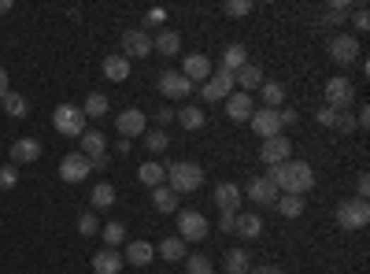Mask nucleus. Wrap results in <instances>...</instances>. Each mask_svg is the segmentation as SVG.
Returning a JSON list of instances; mask_svg holds the SVG:
<instances>
[{"mask_svg":"<svg viewBox=\"0 0 370 274\" xmlns=\"http://www.w3.org/2000/svg\"><path fill=\"white\" fill-rule=\"evenodd\" d=\"M167 189H174L182 197V193H192V189H200V182H204V171H200V164H189V159H182V164H170L167 167Z\"/></svg>","mask_w":370,"mask_h":274,"instance_id":"nucleus-2","label":"nucleus"},{"mask_svg":"<svg viewBox=\"0 0 370 274\" xmlns=\"http://www.w3.org/2000/svg\"><path fill=\"white\" fill-rule=\"evenodd\" d=\"M37 156H41V141H37V137H19V141L11 144V167L34 164Z\"/></svg>","mask_w":370,"mask_h":274,"instance_id":"nucleus-15","label":"nucleus"},{"mask_svg":"<svg viewBox=\"0 0 370 274\" xmlns=\"http://www.w3.org/2000/svg\"><path fill=\"white\" fill-rule=\"evenodd\" d=\"M152 204H156V212L170 215L174 207H178V193H174V189H167V185H159V189H152Z\"/></svg>","mask_w":370,"mask_h":274,"instance_id":"nucleus-32","label":"nucleus"},{"mask_svg":"<svg viewBox=\"0 0 370 274\" xmlns=\"http://www.w3.org/2000/svg\"><path fill=\"white\" fill-rule=\"evenodd\" d=\"M96 230H100V222H96V215H93V212L78 215V234H82V237H93Z\"/></svg>","mask_w":370,"mask_h":274,"instance_id":"nucleus-42","label":"nucleus"},{"mask_svg":"<svg viewBox=\"0 0 370 274\" xmlns=\"http://www.w3.org/2000/svg\"><path fill=\"white\" fill-rule=\"evenodd\" d=\"M282 122H285V126H293V122H296V111H293V108H285V111H282Z\"/></svg>","mask_w":370,"mask_h":274,"instance_id":"nucleus-53","label":"nucleus"},{"mask_svg":"<svg viewBox=\"0 0 370 274\" xmlns=\"http://www.w3.org/2000/svg\"><path fill=\"white\" fill-rule=\"evenodd\" d=\"M348 23V4H345V0H333V4L323 11V15H318V26H345Z\"/></svg>","mask_w":370,"mask_h":274,"instance_id":"nucleus-24","label":"nucleus"},{"mask_svg":"<svg viewBox=\"0 0 370 274\" xmlns=\"http://www.w3.org/2000/svg\"><path fill=\"white\" fill-rule=\"evenodd\" d=\"M219 227H222V230H226V234H230V230H233V212H222V219H219Z\"/></svg>","mask_w":370,"mask_h":274,"instance_id":"nucleus-51","label":"nucleus"},{"mask_svg":"<svg viewBox=\"0 0 370 274\" xmlns=\"http://www.w3.org/2000/svg\"><path fill=\"white\" fill-rule=\"evenodd\" d=\"M115 130L122 134V141H130V137H141L144 134V115L137 108H126L122 115L115 119Z\"/></svg>","mask_w":370,"mask_h":274,"instance_id":"nucleus-13","label":"nucleus"},{"mask_svg":"<svg viewBox=\"0 0 370 274\" xmlns=\"http://www.w3.org/2000/svg\"><path fill=\"white\" fill-rule=\"evenodd\" d=\"M323 93H326V108L333 111H348V104L356 101V89H352L348 78H330Z\"/></svg>","mask_w":370,"mask_h":274,"instance_id":"nucleus-6","label":"nucleus"},{"mask_svg":"<svg viewBox=\"0 0 370 274\" xmlns=\"http://www.w3.org/2000/svg\"><path fill=\"white\" fill-rule=\"evenodd\" d=\"M152 52V38L144 34V30H126L122 34V52L119 56H126V59H144Z\"/></svg>","mask_w":370,"mask_h":274,"instance_id":"nucleus-9","label":"nucleus"},{"mask_svg":"<svg viewBox=\"0 0 370 274\" xmlns=\"http://www.w3.org/2000/svg\"><path fill=\"white\" fill-rule=\"evenodd\" d=\"M233 230L241 237H260L263 234V219L255 212H245V215H233Z\"/></svg>","mask_w":370,"mask_h":274,"instance_id":"nucleus-23","label":"nucleus"},{"mask_svg":"<svg viewBox=\"0 0 370 274\" xmlns=\"http://www.w3.org/2000/svg\"><path fill=\"white\" fill-rule=\"evenodd\" d=\"M104 74L111 78V82H126V78H130V59L126 56H108L104 59Z\"/></svg>","mask_w":370,"mask_h":274,"instance_id":"nucleus-30","label":"nucleus"},{"mask_svg":"<svg viewBox=\"0 0 370 274\" xmlns=\"http://www.w3.org/2000/svg\"><path fill=\"white\" fill-rule=\"evenodd\" d=\"M159 256H163L167 263H174V260H185V241L182 237H163L159 241V249H156Z\"/></svg>","mask_w":370,"mask_h":274,"instance_id":"nucleus-33","label":"nucleus"},{"mask_svg":"<svg viewBox=\"0 0 370 274\" xmlns=\"http://www.w3.org/2000/svg\"><path fill=\"white\" fill-rule=\"evenodd\" d=\"M4 93H8V71L0 67V96H4Z\"/></svg>","mask_w":370,"mask_h":274,"instance_id":"nucleus-56","label":"nucleus"},{"mask_svg":"<svg viewBox=\"0 0 370 274\" xmlns=\"http://www.w3.org/2000/svg\"><path fill=\"white\" fill-rule=\"evenodd\" d=\"M252 111H255V104H252L248 93H230L226 96V115H230V122H248Z\"/></svg>","mask_w":370,"mask_h":274,"instance_id":"nucleus-12","label":"nucleus"},{"mask_svg":"<svg viewBox=\"0 0 370 274\" xmlns=\"http://www.w3.org/2000/svg\"><path fill=\"white\" fill-rule=\"evenodd\" d=\"M337 115H341V111L323 108V111H318V126H326V130H333V126H337Z\"/></svg>","mask_w":370,"mask_h":274,"instance_id":"nucleus-46","label":"nucleus"},{"mask_svg":"<svg viewBox=\"0 0 370 274\" xmlns=\"http://www.w3.org/2000/svg\"><path fill=\"white\" fill-rule=\"evenodd\" d=\"M52 126H56L63 137H82V134H86V115H82V108L59 104V108L52 111Z\"/></svg>","mask_w":370,"mask_h":274,"instance_id":"nucleus-4","label":"nucleus"},{"mask_svg":"<svg viewBox=\"0 0 370 274\" xmlns=\"http://www.w3.org/2000/svg\"><path fill=\"white\" fill-rule=\"evenodd\" d=\"M233 82L241 86V93H248V89H255V86H263V71L255 67V63H245V67L233 74Z\"/></svg>","mask_w":370,"mask_h":274,"instance_id":"nucleus-27","label":"nucleus"},{"mask_svg":"<svg viewBox=\"0 0 370 274\" xmlns=\"http://www.w3.org/2000/svg\"><path fill=\"white\" fill-rule=\"evenodd\" d=\"M89 167H93V171H108V167H111L108 152H104V156H96V159H89Z\"/></svg>","mask_w":370,"mask_h":274,"instance_id":"nucleus-49","label":"nucleus"},{"mask_svg":"<svg viewBox=\"0 0 370 274\" xmlns=\"http://www.w3.org/2000/svg\"><path fill=\"white\" fill-rule=\"evenodd\" d=\"M252 8H255L252 0H230V4H226V15H230V19H245Z\"/></svg>","mask_w":370,"mask_h":274,"instance_id":"nucleus-43","label":"nucleus"},{"mask_svg":"<svg viewBox=\"0 0 370 274\" xmlns=\"http://www.w3.org/2000/svg\"><path fill=\"white\" fill-rule=\"evenodd\" d=\"M144 149L156 152V156H163V152L170 149V141H167V134H163V130H149V134H144Z\"/></svg>","mask_w":370,"mask_h":274,"instance_id":"nucleus-39","label":"nucleus"},{"mask_svg":"<svg viewBox=\"0 0 370 274\" xmlns=\"http://www.w3.org/2000/svg\"><path fill=\"white\" fill-rule=\"evenodd\" d=\"M274 207H278V215H285V219H300L303 215V197H289V193H282V197L274 200Z\"/></svg>","mask_w":370,"mask_h":274,"instance_id":"nucleus-31","label":"nucleus"},{"mask_svg":"<svg viewBox=\"0 0 370 274\" xmlns=\"http://www.w3.org/2000/svg\"><path fill=\"white\" fill-rule=\"evenodd\" d=\"M182 78H189V82H207V78H212V63H207V56H204V52L185 56V63H182Z\"/></svg>","mask_w":370,"mask_h":274,"instance_id":"nucleus-14","label":"nucleus"},{"mask_svg":"<svg viewBox=\"0 0 370 274\" xmlns=\"http://www.w3.org/2000/svg\"><path fill=\"white\" fill-rule=\"evenodd\" d=\"M19 185V167H0V189H15Z\"/></svg>","mask_w":370,"mask_h":274,"instance_id":"nucleus-44","label":"nucleus"},{"mask_svg":"<svg viewBox=\"0 0 370 274\" xmlns=\"http://www.w3.org/2000/svg\"><path fill=\"white\" fill-rule=\"evenodd\" d=\"M11 11V0H0V15H8Z\"/></svg>","mask_w":370,"mask_h":274,"instance_id":"nucleus-57","label":"nucleus"},{"mask_svg":"<svg viewBox=\"0 0 370 274\" xmlns=\"http://www.w3.org/2000/svg\"><path fill=\"white\" fill-rule=\"evenodd\" d=\"M115 204V185L111 182H96L93 185V207H111Z\"/></svg>","mask_w":370,"mask_h":274,"instance_id":"nucleus-37","label":"nucleus"},{"mask_svg":"<svg viewBox=\"0 0 370 274\" xmlns=\"http://www.w3.org/2000/svg\"><path fill=\"white\" fill-rule=\"evenodd\" d=\"M233 86H237V82H233V74L219 67V71H215V74L200 86V96H204V101H212V104H215V101H226Z\"/></svg>","mask_w":370,"mask_h":274,"instance_id":"nucleus-7","label":"nucleus"},{"mask_svg":"<svg viewBox=\"0 0 370 274\" xmlns=\"http://www.w3.org/2000/svg\"><path fill=\"white\" fill-rule=\"evenodd\" d=\"M248 267H252V260H248L245 249H230L226 252V270L230 274H248Z\"/></svg>","mask_w":370,"mask_h":274,"instance_id":"nucleus-36","label":"nucleus"},{"mask_svg":"<svg viewBox=\"0 0 370 274\" xmlns=\"http://www.w3.org/2000/svg\"><path fill=\"white\" fill-rule=\"evenodd\" d=\"M126 263H122V256L115 252V249H100V252H96L93 256V270L96 274H119Z\"/></svg>","mask_w":370,"mask_h":274,"instance_id":"nucleus-20","label":"nucleus"},{"mask_svg":"<svg viewBox=\"0 0 370 274\" xmlns=\"http://www.w3.org/2000/svg\"><path fill=\"white\" fill-rule=\"evenodd\" d=\"M248 63V48L245 45H226V52H222V71H230V74H237L241 67Z\"/></svg>","mask_w":370,"mask_h":274,"instance_id":"nucleus-22","label":"nucleus"},{"mask_svg":"<svg viewBox=\"0 0 370 274\" xmlns=\"http://www.w3.org/2000/svg\"><path fill=\"white\" fill-rule=\"evenodd\" d=\"M260 159L267 167H278V164H285L289 159V141L278 134V137H270V141H263V149H260Z\"/></svg>","mask_w":370,"mask_h":274,"instance_id":"nucleus-17","label":"nucleus"},{"mask_svg":"<svg viewBox=\"0 0 370 274\" xmlns=\"http://www.w3.org/2000/svg\"><path fill=\"white\" fill-rule=\"evenodd\" d=\"M252 130L260 134L263 141H270V137H278L282 130H285V122H282V111L278 108H260V111H252Z\"/></svg>","mask_w":370,"mask_h":274,"instance_id":"nucleus-5","label":"nucleus"},{"mask_svg":"<svg viewBox=\"0 0 370 274\" xmlns=\"http://www.w3.org/2000/svg\"><path fill=\"white\" fill-rule=\"evenodd\" d=\"M352 23H356V30H370V15L359 8V11H356V19H352Z\"/></svg>","mask_w":370,"mask_h":274,"instance_id":"nucleus-50","label":"nucleus"},{"mask_svg":"<svg viewBox=\"0 0 370 274\" xmlns=\"http://www.w3.org/2000/svg\"><path fill=\"white\" fill-rule=\"evenodd\" d=\"M330 59L341 63V67L356 63V59H359V41L352 38V34H337V38L330 41Z\"/></svg>","mask_w":370,"mask_h":274,"instance_id":"nucleus-8","label":"nucleus"},{"mask_svg":"<svg viewBox=\"0 0 370 274\" xmlns=\"http://www.w3.org/2000/svg\"><path fill=\"white\" fill-rule=\"evenodd\" d=\"M333 130L352 134V130H356V115H352V111H341V115H337V126H333Z\"/></svg>","mask_w":370,"mask_h":274,"instance_id":"nucleus-45","label":"nucleus"},{"mask_svg":"<svg viewBox=\"0 0 370 274\" xmlns=\"http://www.w3.org/2000/svg\"><path fill=\"white\" fill-rule=\"evenodd\" d=\"M152 256H156V249L149 245V241H130V245H126L122 263H130V267H149Z\"/></svg>","mask_w":370,"mask_h":274,"instance_id":"nucleus-18","label":"nucleus"},{"mask_svg":"<svg viewBox=\"0 0 370 274\" xmlns=\"http://www.w3.org/2000/svg\"><path fill=\"white\" fill-rule=\"evenodd\" d=\"M89 159L82 156V152H71V156H63V164H59V178L63 182H71V185H78L82 178H89Z\"/></svg>","mask_w":370,"mask_h":274,"instance_id":"nucleus-10","label":"nucleus"},{"mask_svg":"<svg viewBox=\"0 0 370 274\" xmlns=\"http://www.w3.org/2000/svg\"><path fill=\"white\" fill-rule=\"evenodd\" d=\"M137 178H141V185L159 189V185H163V178H167V167H163V164H141Z\"/></svg>","mask_w":370,"mask_h":274,"instance_id":"nucleus-29","label":"nucleus"},{"mask_svg":"<svg viewBox=\"0 0 370 274\" xmlns=\"http://www.w3.org/2000/svg\"><path fill=\"white\" fill-rule=\"evenodd\" d=\"M174 119V111L170 108H159V115H156V122H170Z\"/></svg>","mask_w":370,"mask_h":274,"instance_id":"nucleus-54","label":"nucleus"},{"mask_svg":"<svg viewBox=\"0 0 370 274\" xmlns=\"http://www.w3.org/2000/svg\"><path fill=\"white\" fill-rule=\"evenodd\" d=\"M159 23H167V11L163 8H152L149 11V26H159Z\"/></svg>","mask_w":370,"mask_h":274,"instance_id":"nucleus-48","label":"nucleus"},{"mask_svg":"<svg viewBox=\"0 0 370 274\" xmlns=\"http://www.w3.org/2000/svg\"><path fill=\"white\" fill-rule=\"evenodd\" d=\"M215 204H219V212H233V215H237V207H241V189H237L233 182L215 185Z\"/></svg>","mask_w":370,"mask_h":274,"instance_id":"nucleus-21","label":"nucleus"},{"mask_svg":"<svg viewBox=\"0 0 370 274\" xmlns=\"http://www.w3.org/2000/svg\"><path fill=\"white\" fill-rule=\"evenodd\" d=\"M104 152H108L104 134H100V130H86V134H82V156H86V159H96V156H104Z\"/></svg>","mask_w":370,"mask_h":274,"instance_id":"nucleus-25","label":"nucleus"},{"mask_svg":"<svg viewBox=\"0 0 370 274\" xmlns=\"http://www.w3.org/2000/svg\"><path fill=\"white\" fill-rule=\"evenodd\" d=\"M356 193H359V200H366V193H370V174H359V178H356Z\"/></svg>","mask_w":370,"mask_h":274,"instance_id":"nucleus-47","label":"nucleus"},{"mask_svg":"<svg viewBox=\"0 0 370 274\" xmlns=\"http://www.w3.org/2000/svg\"><path fill=\"white\" fill-rule=\"evenodd\" d=\"M0 104H4V115H11V119H23L26 111H30V101H26V96H23V93H11V89L0 96Z\"/></svg>","mask_w":370,"mask_h":274,"instance_id":"nucleus-28","label":"nucleus"},{"mask_svg":"<svg viewBox=\"0 0 370 274\" xmlns=\"http://www.w3.org/2000/svg\"><path fill=\"white\" fill-rule=\"evenodd\" d=\"M370 222V204L366 200H341L337 204V227L341 230H363Z\"/></svg>","mask_w":370,"mask_h":274,"instance_id":"nucleus-3","label":"nucleus"},{"mask_svg":"<svg viewBox=\"0 0 370 274\" xmlns=\"http://www.w3.org/2000/svg\"><path fill=\"white\" fill-rule=\"evenodd\" d=\"M267 178L274 182L278 193H289V197H303V193L315 185V171H311V164H303V159H285V164L270 167Z\"/></svg>","mask_w":370,"mask_h":274,"instance_id":"nucleus-1","label":"nucleus"},{"mask_svg":"<svg viewBox=\"0 0 370 274\" xmlns=\"http://www.w3.org/2000/svg\"><path fill=\"white\" fill-rule=\"evenodd\" d=\"M260 93H263V108H278L285 101V86L282 82H263Z\"/></svg>","mask_w":370,"mask_h":274,"instance_id":"nucleus-38","label":"nucleus"},{"mask_svg":"<svg viewBox=\"0 0 370 274\" xmlns=\"http://www.w3.org/2000/svg\"><path fill=\"white\" fill-rule=\"evenodd\" d=\"M174 119H178V122L185 126V130H204V122H207V115H204V111H200L197 104L182 108V115H174Z\"/></svg>","mask_w":370,"mask_h":274,"instance_id":"nucleus-35","label":"nucleus"},{"mask_svg":"<svg viewBox=\"0 0 370 274\" xmlns=\"http://www.w3.org/2000/svg\"><path fill=\"white\" fill-rule=\"evenodd\" d=\"M152 48H156V52H163V56H178L182 52V38L174 34V30H159Z\"/></svg>","mask_w":370,"mask_h":274,"instance_id":"nucleus-26","label":"nucleus"},{"mask_svg":"<svg viewBox=\"0 0 370 274\" xmlns=\"http://www.w3.org/2000/svg\"><path fill=\"white\" fill-rule=\"evenodd\" d=\"M245 193H248V197H252L255 204H274V200L282 197V193L274 189V182H270V178H252Z\"/></svg>","mask_w":370,"mask_h":274,"instance_id":"nucleus-19","label":"nucleus"},{"mask_svg":"<svg viewBox=\"0 0 370 274\" xmlns=\"http://www.w3.org/2000/svg\"><path fill=\"white\" fill-rule=\"evenodd\" d=\"M159 93L170 96V101H182V96L192 93V82H189V78H182V74H174V71H167L163 78H159Z\"/></svg>","mask_w":370,"mask_h":274,"instance_id":"nucleus-16","label":"nucleus"},{"mask_svg":"<svg viewBox=\"0 0 370 274\" xmlns=\"http://www.w3.org/2000/svg\"><path fill=\"white\" fill-rule=\"evenodd\" d=\"M100 234H104V245L108 249H115V245H122V241H126V227H122V222H108Z\"/></svg>","mask_w":370,"mask_h":274,"instance_id":"nucleus-40","label":"nucleus"},{"mask_svg":"<svg viewBox=\"0 0 370 274\" xmlns=\"http://www.w3.org/2000/svg\"><path fill=\"white\" fill-rule=\"evenodd\" d=\"M248 274H285L282 267H248Z\"/></svg>","mask_w":370,"mask_h":274,"instance_id":"nucleus-52","label":"nucleus"},{"mask_svg":"<svg viewBox=\"0 0 370 274\" xmlns=\"http://www.w3.org/2000/svg\"><path fill=\"white\" fill-rule=\"evenodd\" d=\"M185 274H215V267H212L207 256H189V260H185Z\"/></svg>","mask_w":370,"mask_h":274,"instance_id":"nucleus-41","label":"nucleus"},{"mask_svg":"<svg viewBox=\"0 0 370 274\" xmlns=\"http://www.w3.org/2000/svg\"><path fill=\"white\" fill-rule=\"evenodd\" d=\"M130 149H134L130 141H119V144H115V152H119V156H130Z\"/></svg>","mask_w":370,"mask_h":274,"instance_id":"nucleus-55","label":"nucleus"},{"mask_svg":"<svg viewBox=\"0 0 370 274\" xmlns=\"http://www.w3.org/2000/svg\"><path fill=\"white\" fill-rule=\"evenodd\" d=\"M82 115L86 119H104L108 115V96L104 93H89L86 104H82Z\"/></svg>","mask_w":370,"mask_h":274,"instance_id":"nucleus-34","label":"nucleus"},{"mask_svg":"<svg viewBox=\"0 0 370 274\" xmlns=\"http://www.w3.org/2000/svg\"><path fill=\"white\" fill-rule=\"evenodd\" d=\"M178 237L182 241H200V237H207V219L200 212H182L178 215Z\"/></svg>","mask_w":370,"mask_h":274,"instance_id":"nucleus-11","label":"nucleus"}]
</instances>
